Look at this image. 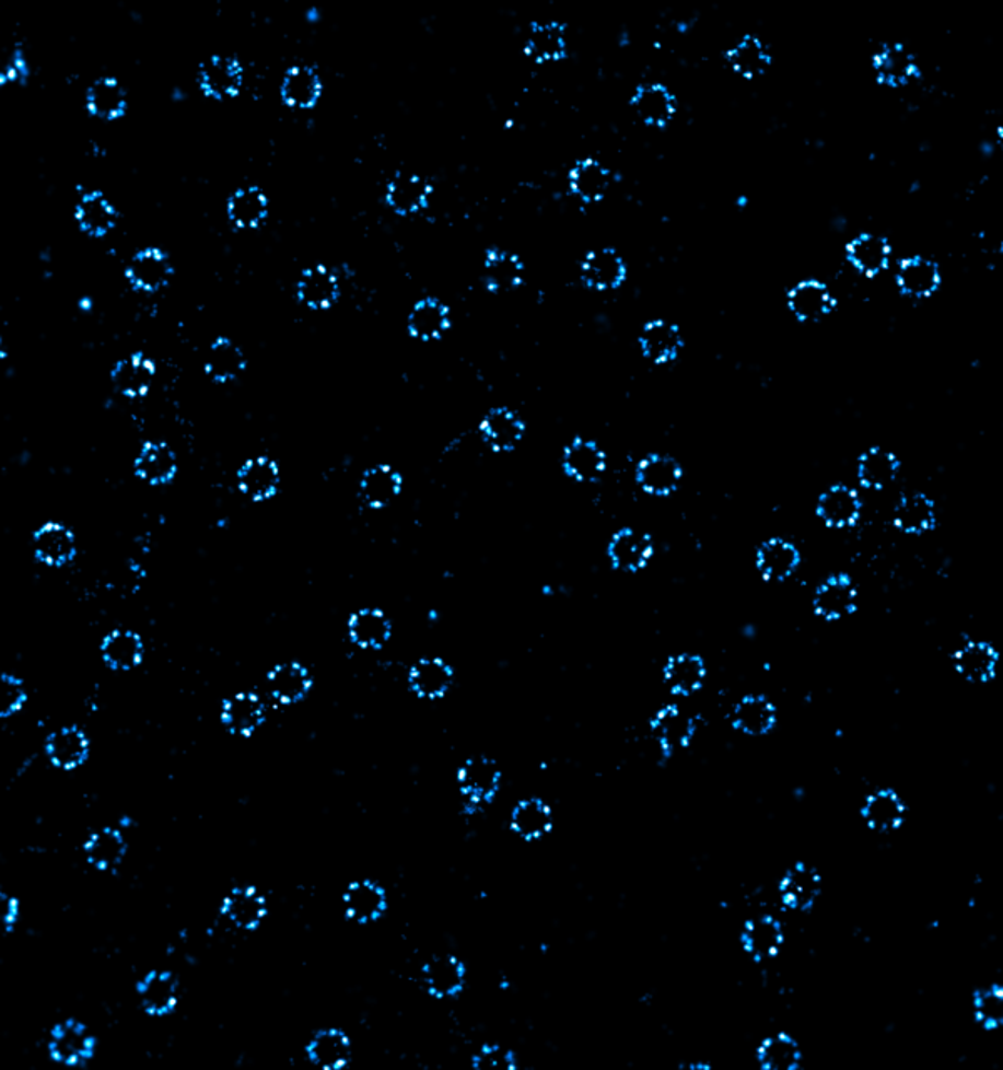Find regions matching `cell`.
I'll return each instance as SVG.
<instances>
[{
	"mask_svg": "<svg viewBox=\"0 0 1003 1070\" xmlns=\"http://www.w3.org/2000/svg\"><path fill=\"white\" fill-rule=\"evenodd\" d=\"M85 863L101 875L116 876L128 861L131 844L128 835L117 826L106 825L93 829L81 847Z\"/></svg>",
	"mask_w": 1003,
	"mask_h": 1070,
	"instance_id": "1",
	"label": "cell"
},
{
	"mask_svg": "<svg viewBox=\"0 0 1003 1070\" xmlns=\"http://www.w3.org/2000/svg\"><path fill=\"white\" fill-rule=\"evenodd\" d=\"M47 761L57 769H79L91 758V740L78 724L50 731L44 740Z\"/></svg>",
	"mask_w": 1003,
	"mask_h": 1070,
	"instance_id": "2",
	"label": "cell"
},
{
	"mask_svg": "<svg viewBox=\"0 0 1003 1070\" xmlns=\"http://www.w3.org/2000/svg\"><path fill=\"white\" fill-rule=\"evenodd\" d=\"M460 780L462 790L468 798L465 813L474 815V813L479 812L480 805L489 803L499 793L500 783H502V769L492 758L477 756V758L467 759L465 769H462Z\"/></svg>",
	"mask_w": 1003,
	"mask_h": 1070,
	"instance_id": "3",
	"label": "cell"
},
{
	"mask_svg": "<svg viewBox=\"0 0 1003 1070\" xmlns=\"http://www.w3.org/2000/svg\"><path fill=\"white\" fill-rule=\"evenodd\" d=\"M635 114L649 129H666L676 116L677 96L663 82H639L632 94Z\"/></svg>",
	"mask_w": 1003,
	"mask_h": 1070,
	"instance_id": "4",
	"label": "cell"
},
{
	"mask_svg": "<svg viewBox=\"0 0 1003 1070\" xmlns=\"http://www.w3.org/2000/svg\"><path fill=\"white\" fill-rule=\"evenodd\" d=\"M345 910L357 926H370L382 920L388 910V894L375 880H357L343 894Z\"/></svg>",
	"mask_w": 1003,
	"mask_h": 1070,
	"instance_id": "5",
	"label": "cell"
},
{
	"mask_svg": "<svg viewBox=\"0 0 1003 1070\" xmlns=\"http://www.w3.org/2000/svg\"><path fill=\"white\" fill-rule=\"evenodd\" d=\"M954 660L955 670L970 685H985L995 676L1000 652L990 642L964 635Z\"/></svg>",
	"mask_w": 1003,
	"mask_h": 1070,
	"instance_id": "6",
	"label": "cell"
},
{
	"mask_svg": "<svg viewBox=\"0 0 1003 1070\" xmlns=\"http://www.w3.org/2000/svg\"><path fill=\"white\" fill-rule=\"evenodd\" d=\"M873 71H875L879 84L887 85L894 91L908 88L911 81H917L913 75L919 79L922 78L919 65H917V56L907 50V47L887 43V40L882 43L878 53L875 54Z\"/></svg>",
	"mask_w": 1003,
	"mask_h": 1070,
	"instance_id": "7",
	"label": "cell"
},
{
	"mask_svg": "<svg viewBox=\"0 0 1003 1070\" xmlns=\"http://www.w3.org/2000/svg\"><path fill=\"white\" fill-rule=\"evenodd\" d=\"M859 606V589L848 574L828 575L813 596V607L826 620H840Z\"/></svg>",
	"mask_w": 1003,
	"mask_h": 1070,
	"instance_id": "8",
	"label": "cell"
},
{
	"mask_svg": "<svg viewBox=\"0 0 1003 1070\" xmlns=\"http://www.w3.org/2000/svg\"><path fill=\"white\" fill-rule=\"evenodd\" d=\"M430 191H432V186L423 182L422 176L398 171L388 182L387 188L382 193V198L395 214L407 218L410 214L429 210L430 201H432Z\"/></svg>",
	"mask_w": 1003,
	"mask_h": 1070,
	"instance_id": "9",
	"label": "cell"
},
{
	"mask_svg": "<svg viewBox=\"0 0 1003 1070\" xmlns=\"http://www.w3.org/2000/svg\"><path fill=\"white\" fill-rule=\"evenodd\" d=\"M75 534L65 524H44L34 532V559L50 568H65L78 557Z\"/></svg>",
	"mask_w": 1003,
	"mask_h": 1070,
	"instance_id": "10",
	"label": "cell"
},
{
	"mask_svg": "<svg viewBox=\"0 0 1003 1070\" xmlns=\"http://www.w3.org/2000/svg\"><path fill=\"white\" fill-rule=\"evenodd\" d=\"M581 268V281L587 290H617L628 274L625 258L613 246L588 253Z\"/></svg>",
	"mask_w": 1003,
	"mask_h": 1070,
	"instance_id": "11",
	"label": "cell"
},
{
	"mask_svg": "<svg viewBox=\"0 0 1003 1070\" xmlns=\"http://www.w3.org/2000/svg\"><path fill=\"white\" fill-rule=\"evenodd\" d=\"M179 458L166 442L144 443L135 461V475L148 486L163 487L178 475Z\"/></svg>",
	"mask_w": 1003,
	"mask_h": 1070,
	"instance_id": "12",
	"label": "cell"
},
{
	"mask_svg": "<svg viewBox=\"0 0 1003 1070\" xmlns=\"http://www.w3.org/2000/svg\"><path fill=\"white\" fill-rule=\"evenodd\" d=\"M569 179H571V191L578 196V201L593 205L609 193L614 183L621 182L622 176L613 173L600 161L584 160L582 163L572 161Z\"/></svg>",
	"mask_w": 1003,
	"mask_h": 1070,
	"instance_id": "13",
	"label": "cell"
},
{
	"mask_svg": "<svg viewBox=\"0 0 1003 1070\" xmlns=\"http://www.w3.org/2000/svg\"><path fill=\"white\" fill-rule=\"evenodd\" d=\"M777 723V706L765 695L745 696L734 706L731 717V728L749 737L768 736Z\"/></svg>",
	"mask_w": 1003,
	"mask_h": 1070,
	"instance_id": "14",
	"label": "cell"
},
{
	"mask_svg": "<svg viewBox=\"0 0 1003 1070\" xmlns=\"http://www.w3.org/2000/svg\"><path fill=\"white\" fill-rule=\"evenodd\" d=\"M638 345L648 362L667 363L679 357V351L685 348V337L679 325L660 319L656 323H648L642 328Z\"/></svg>",
	"mask_w": 1003,
	"mask_h": 1070,
	"instance_id": "15",
	"label": "cell"
},
{
	"mask_svg": "<svg viewBox=\"0 0 1003 1070\" xmlns=\"http://www.w3.org/2000/svg\"><path fill=\"white\" fill-rule=\"evenodd\" d=\"M117 218L119 213L104 193L85 189L79 196L75 220L79 221V230L94 240L106 237L116 228Z\"/></svg>",
	"mask_w": 1003,
	"mask_h": 1070,
	"instance_id": "16",
	"label": "cell"
},
{
	"mask_svg": "<svg viewBox=\"0 0 1003 1070\" xmlns=\"http://www.w3.org/2000/svg\"><path fill=\"white\" fill-rule=\"evenodd\" d=\"M940 268L935 259L925 258L922 255H914L911 259H901L898 265V284L900 293L907 299H930L938 290Z\"/></svg>",
	"mask_w": 1003,
	"mask_h": 1070,
	"instance_id": "17",
	"label": "cell"
},
{
	"mask_svg": "<svg viewBox=\"0 0 1003 1070\" xmlns=\"http://www.w3.org/2000/svg\"><path fill=\"white\" fill-rule=\"evenodd\" d=\"M802 560V550L788 540H765L756 550V566L766 581H788L796 574Z\"/></svg>",
	"mask_w": 1003,
	"mask_h": 1070,
	"instance_id": "18",
	"label": "cell"
},
{
	"mask_svg": "<svg viewBox=\"0 0 1003 1070\" xmlns=\"http://www.w3.org/2000/svg\"><path fill=\"white\" fill-rule=\"evenodd\" d=\"M480 426L489 433L483 439L486 443H489V447L495 452H502V454L514 452L525 435L524 419L517 411L509 407L490 408L483 415Z\"/></svg>",
	"mask_w": 1003,
	"mask_h": 1070,
	"instance_id": "19",
	"label": "cell"
},
{
	"mask_svg": "<svg viewBox=\"0 0 1003 1070\" xmlns=\"http://www.w3.org/2000/svg\"><path fill=\"white\" fill-rule=\"evenodd\" d=\"M423 984L432 996L440 999H455L465 989L467 968L458 958L444 955L433 957L422 965Z\"/></svg>",
	"mask_w": 1003,
	"mask_h": 1070,
	"instance_id": "20",
	"label": "cell"
},
{
	"mask_svg": "<svg viewBox=\"0 0 1003 1070\" xmlns=\"http://www.w3.org/2000/svg\"><path fill=\"white\" fill-rule=\"evenodd\" d=\"M306 1062L328 1070V1066H343L351 1057V1043L347 1031L337 1027L318 1028L305 1044Z\"/></svg>",
	"mask_w": 1003,
	"mask_h": 1070,
	"instance_id": "21",
	"label": "cell"
},
{
	"mask_svg": "<svg viewBox=\"0 0 1003 1070\" xmlns=\"http://www.w3.org/2000/svg\"><path fill=\"white\" fill-rule=\"evenodd\" d=\"M724 61L730 62L734 71L743 72L745 78L765 75L773 66L770 44L759 39L756 34H745L739 40H733L730 49L723 53Z\"/></svg>",
	"mask_w": 1003,
	"mask_h": 1070,
	"instance_id": "22",
	"label": "cell"
},
{
	"mask_svg": "<svg viewBox=\"0 0 1003 1070\" xmlns=\"http://www.w3.org/2000/svg\"><path fill=\"white\" fill-rule=\"evenodd\" d=\"M649 540L651 537L634 531V528H621V531L616 532L610 537L606 549L610 566L616 571L635 574L644 566L645 559L651 554V547L648 546Z\"/></svg>",
	"mask_w": 1003,
	"mask_h": 1070,
	"instance_id": "23",
	"label": "cell"
},
{
	"mask_svg": "<svg viewBox=\"0 0 1003 1070\" xmlns=\"http://www.w3.org/2000/svg\"><path fill=\"white\" fill-rule=\"evenodd\" d=\"M569 53L568 25L564 22H530L528 56L539 62L560 61Z\"/></svg>",
	"mask_w": 1003,
	"mask_h": 1070,
	"instance_id": "24",
	"label": "cell"
},
{
	"mask_svg": "<svg viewBox=\"0 0 1003 1070\" xmlns=\"http://www.w3.org/2000/svg\"><path fill=\"white\" fill-rule=\"evenodd\" d=\"M894 521L903 534L922 535L933 532L938 524L935 500L923 492L901 496L894 509Z\"/></svg>",
	"mask_w": 1003,
	"mask_h": 1070,
	"instance_id": "25",
	"label": "cell"
},
{
	"mask_svg": "<svg viewBox=\"0 0 1003 1070\" xmlns=\"http://www.w3.org/2000/svg\"><path fill=\"white\" fill-rule=\"evenodd\" d=\"M154 375L156 367L153 360H148V357L138 351L131 359L117 360L110 370V382L117 394L135 398L145 394Z\"/></svg>",
	"mask_w": 1003,
	"mask_h": 1070,
	"instance_id": "26",
	"label": "cell"
},
{
	"mask_svg": "<svg viewBox=\"0 0 1003 1070\" xmlns=\"http://www.w3.org/2000/svg\"><path fill=\"white\" fill-rule=\"evenodd\" d=\"M196 78L206 96L221 101L233 93L234 85L242 82L243 66L234 57H211L199 65Z\"/></svg>",
	"mask_w": 1003,
	"mask_h": 1070,
	"instance_id": "27",
	"label": "cell"
},
{
	"mask_svg": "<svg viewBox=\"0 0 1003 1070\" xmlns=\"http://www.w3.org/2000/svg\"><path fill=\"white\" fill-rule=\"evenodd\" d=\"M562 468L569 477H575L581 482H599L600 470L604 468V452L596 440L575 439L564 449Z\"/></svg>",
	"mask_w": 1003,
	"mask_h": 1070,
	"instance_id": "28",
	"label": "cell"
},
{
	"mask_svg": "<svg viewBox=\"0 0 1003 1070\" xmlns=\"http://www.w3.org/2000/svg\"><path fill=\"white\" fill-rule=\"evenodd\" d=\"M862 509L863 502L856 490L844 484L828 487L816 502V512L828 525L853 524Z\"/></svg>",
	"mask_w": 1003,
	"mask_h": 1070,
	"instance_id": "29",
	"label": "cell"
},
{
	"mask_svg": "<svg viewBox=\"0 0 1003 1070\" xmlns=\"http://www.w3.org/2000/svg\"><path fill=\"white\" fill-rule=\"evenodd\" d=\"M103 663L113 673H129L132 664L144 660V644L141 636L132 631H113L104 638L101 644Z\"/></svg>",
	"mask_w": 1003,
	"mask_h": 1070,
	"instance_id": "30",
	"label": "cell"
},
{
	"mask_svg": "<svg viewBox=\"0 0 1003 1070\" xmlns=\"http://www.w3.org/2000/svg\"><path fill=\"white\" fill-rule=\"evenodd\" d=\"M126 275H128L129 280L135 281L136 287L156 293V291L170 287L174 268L158 249H145V252H139L138 255L132 256L131 265H129Z\"/></svg>",
	"mask_w": 1003,
	"mask_h": 1070,
	"instance_id": "31",
	"label": "cell"
},
{
	"mask_svg": "<svg viewBox=\"0 0 1003 1070\" xmlns=\"http://www.w3.org/2000/svg\"><path fill=\"white\" fill-rule=\"evenodd\" d=\"M327 268L319 266L318 271H306L303 278L296 281L294 294L300 305L315 310L331 309L341 299V287L338 284L337 274L323 275Z\"/></svg>",
	"mask_w": 1003,
	"mask_h": 1070,
	"instance_id": "32",
	"label": "cell"
},
{
	"mask_svg": "<svg viewBox=\"0 0 1003 1070\" xmlns=\"http://www.w3.org/2000/svg\"><path fill=\"white\" fill-rule=\"evenodd\" d=\"M234 480H236V486L240 487V490L246 493L249 499H270V497H275L278 493L280 470H278L275 462H268L267 458L261 457L258 458V464L246 461L236 470Z\"/></svg>",
	"mask_w": 1003,
	"mask_h": 1070,
	"instance_id": "33",
	"label": "cell"
},
{
	"mask_svg": "<svg viewBox=\"0 0 1003 1070\" xmlns=\"http://www.w3.org/2000/svg\"><path fill=\"white\" fill-rule=\"evenodd\" d=\"M322 94V75L312 66H293L281 82L280 97L287 106L310 107Z\"/></svg>",
	"mask_w": 1003,
	"mask_h": 1070,
	"instance_id": "34",
	"label": "cell"
},
{
	"mask_svg": "<svg viewBox=\"0 0 1003 1070\" xmlns=\"http://www.w3.org/2000/svg\"><path fill=\"white\" fill-rule=\"evenodd\" d=\"M270 217V201L261 189L242 188L228 198V220L238 228H258Z\"/></svg>",
	"mask_w": 1003,
	"mask_h": 1070,
	"instance_id": "35",
	"label": "cell"
},
{
	"mask_svg": "<svg viewBox=\"0 0 1003 1070\" xmlns=\"http://www.w3.org/2000/svg\"><path fill=\"white\" fill-rule=\"evenodd\" d=\"M448 306L436 296H423L408 313L407 328L411 337L432 340L448 328Z\"/></svg>",
	"mask_w": 1003,
	"mask_h": 1070,
	"instance_id": "36",
	"label": "cell"
},
{
	"mask_svg": "<svg viewBox=\"0 0 1003 1070\" xmlns=\"http://www.w3.org/2000/svg\"><path fill=\"white\" fill-rule=\"evenodd\" d=\"M639 465L641 472L635 474V482L648 492H673L681 480L679 462L670 455H648Z\"/></svg>",
	"mask_w": 1003,
	"mask_h": 1070,
	"instance_id": "37",
	"label": "cell"
},
{
	"mask_svg": "<svg viewBox=\"0 0 1003 1070\" xmlns=\"http://www.w3.org/2000/svg\"><path fill=\"white\" fill-rule=\"evenodd\" d=\"M900 458L895 457L890 452L879 447H872L863 452L856 465V477L862 487L872 489H883L897 480L900 474Z\"/></svg>",
	"mask_w": 1003,
	"mask_h": 1070,
	"instance_id": "38",
	"label": "cell"
},
{
	"mask_svg": "<svg viewBox=\"0 0 1003 1070\" xmlns=\"http://www.w3.org/2000/svg\"><path fill=\"white\" fill-rule=\"evenodd\" d=\"M248 367L246 353L231 338L221 337L210 347L208 354V373L217 383H230L238 380Z\"/></svg>",
	"mask_w": 1003,
	"mask_h": 1070,
	"instance_id": "39",
	"label": "cell"
},
{
	"mask_svg": "<svg viewBox=\"0 0 1003 1070\" xmlns=\"http://www.w3.org/2000/svg\"><path fill=\"white\" fill-rule=\"evenodd\" d=\"M835 303L837 302L830 299L825 287L818 281L812 280L808 283H800L798 287L790 291L788 306H790L791 313L802 322L818 323L830 313Z\"/></svg>",
	"mask_w": 1003,
	"mask_h": 1070,
	"instance_id": "40",
	"label": "cell"
},
{
	"mask_svg": "<svg viewBox=\"0 0 1003 1070\" xmlns=\"http://www.w3.org/2000/svg\"><path fill=\"white\" fill-rule=\"evenodd\" d=\"M359 492L365 502L375 508H387L400 492V475L392 474L382 465L366 468L360 477Z\"/></svg>",
	"mask_w": 1003,
	"mask_h": 1070,
	"instance_id": "41",
	"label": "cell"
},
{
	"mask_svg": "<svg viewBox=\"0 0 1003 1070\" xmlns=\"http://www.w3.org/2000/svg\"><path fill=\"white\" fill-rule=\"evenodd\" d=\"M903 803L891 790H879L866 800L860 810L862 818L879 834H887L891 826L898 825L903 815Z\"/></svg>",
	"mask_w": 1003,
	"mask_h": 1070,
	"instance_id": "42",
	"label": "cell"
},
{
	"mask_svg": "<svg viewBox=\"0 0 1003 1070\" xmlns=\"http://www.w3.org/2000/svg\"><path fill=\"white\" fill-rule=\"evenodd\" d=\"M705 674L708 667L704 658L699 654H676L667 660L666 677L679 695H689L698 689Z\"/></svg>",
	"mask_w": 1003,
	"mask_h": 1070,
	"instance_id": "43",
	"label": "cell"
},
{
	"mask_svg": "<svg viewBox=\"0 0 1003 1070\" xmlns=\"http://www.w3.org/2000/svg\"><path fill=\"white\" fill-rule=\"evenodd\" d=\"M351 636L355 641H360L363 648L380 651L390 642L394 636V623L383 613L360 610L351 619Z\"/></svg>",
	"mask_w": 1003,
	"mask_h": 1070,
	"instance_id": "44",
	"label": "cell"
},
{
	"mask_svg": "<svg viewBox=\"0 0 1003 1070\" xmlns=\"http://www.w3.org/2000/svg\"><path fill=\"white\" fill-rule=\"evenodd\" d=\"M273 685H271V696L280 699L283 705H300L310 696L312 683L308 681V671L305 667L290 664L281 666L271 674Z\"/></svg>",
	"mask_w": 1003,
	"mask_h": 1070,
	"instance_id": "45",
	"label": "cell"
},
{
	"mask_svg": "<svg viewBox=\"0 0 1003 1070\" xmlns=\"http://www.w3.org/2000/svg\"><path fill=\"white\" fill-rule=\"evenodd\" d=\"M91 111H100L103 117H114L128 107V91L114 78L97 79L85 91Z\"/></svg>",
	"mask_w": 1003,
	"mask_h": 1070,
	"instance_id": "46",
	"label": "cell"
},
{
	"mask_svg": "<svg viewBox=\"0 0 1003 1070\" xmlns=\"http://www.w3.org/2000/svg\"><path fill=\"white\" fill-rule=\"evenodd\" d=\"M512 823L522 837H539L549 826V805L543 798L530 796L517 801L512 809Z\"/></svg>",
	"mask_w": 1003,
	"mask_h": 1070,
	"instance_id": "47",
	"label": "cell"
},
{
	"mask_svg": "<svg viewBox=\"0 0 1003 1070\" xmlns=\"http://www.w3.org/2000/svg\"><path fill=\"white\" fill-rule=\"evenodd\" d=\"M890 252V246L885 245L882 237L872 236V234H860L848 246L850 261L862 268L870 277L878 274L887 266L885 256Z\"/></svg>",
	"mask_w": 1003,
	"mask_h": 1070,
	"instance_id": "48",
	"label": "cell"
},
{
	"mask_svg": "<svg viewBox=\"0 0 1003 1070\" xmlns=\"http://www.w3.org/2000/svg\"><path fill=\"white\" fill-rule=\"evenodd\" d=\"M451 667L440 660H422L411 670L417 679V689L423 696H440L447 691L452 683Z\"/></svg>",
	"mask_w": 1003,
	"mask_h": 1070,
	"instance_id": "49",
	"label": "cell"
},
{
	"mask_svg": "<svg viewBox=\"0 0 1003 1070\" xmlns=\"http://www.w3.org/2000/svg\"><path fill=\"white\" fill-rule=\"evenodd\" d=\"M698 731V718L674 711L661 728L660 743L663 752L673 753L677 746L688 745Z\"/></svg>",
	"mask_w": 1003,
	"mask_h": 1070,
	"instance_id": "50",
	"label": "cell"
}]
</instances>
